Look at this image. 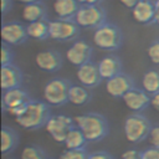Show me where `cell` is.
<instances>
[{
  "instance_id": "obj_1",
  "label": "cell",
  "mask_w": 159,
  "mask_h": 159,
  "mask_svg": "<svg viewBox=\"0 0 159 159\" xmlns=\"http://www.w3.org/2000/svg\"><path fill=\"white\" fill-rule=\"evenodd\" d=\"M51 116L52 114L48 103L43 101L30 99L25 106L24 113L15 118V122L24 129L36 130L45 127Z\"/></svg>"
},
{
  "instance_id": "obj_2",
  "label": "cell",
  "mask_w": 159,
  "mask_h": 159,
  "mask_svg": "<svg viewBox=\"0 0 159 159\" xmlns=\"http://www.w3.org/2000/svg\"><path fill=\"white\" fill-rule=\"evenodd\" d=\"M75 124L83 132L88 142H99L104 139L109 133V124L103 114L99 113H84L73 118Z\"/></svg>"
},
{
  "instance_id": "obj_3",
  "label": "cell",
  "mask_w": 159,
  "mask_h": 159,
  "mask_svg": "<svg viewBox=\"0 0 159 159\" xmlns=\"http://www.w3.org/2000/svg\"><path fill=\"white\" fill-rule=\"evenodd\" d=\"M153 125L150 120L143 116L142 113H132L129 114L123 124L124 137L129 143L138 144L145 139H148Z\"/></svg>"
},
{
  "instance_id": "obj_4",
  "label": "cell",
  "mask_w": 159,
  "mask_h": 159,
  "mask_svg": "<svg viewBox=\"0 0 159 159\" xmlns=\"http://www.w3.org/2000/svg\"><path fill=\"white\" fill-rule=\"evenodd\" d=\"M92 40L98 48L104 51H114L122 46L123 34L117 25L112 22H104L99 27L94 29Z\"/></svg>"
},
{
  "instance_id": "obj_5",
  "label": "cell",
  "mask_w": 159,
  "mask_h": 159,
  "mask_svg": "<svg viewBox=\"0 0 159 159\" xmlns=\"http://www.w3.org/2000/svg\"><path fill=\"white\" fill-rule=\"evenodd\" d=\"M71 82L66 78H52L43 87V99L50 106L60 107L68 102Z\"/></svg>"
},
{
  "instance_id": "obj_6",
  "label": "cell",
  "mask_w": 159,
  "mask_h": 159,
  "mask_svg": "<svg viewBox=\"0 0 159 159\" xmlns=\"http://www.w3.org/2000/svg\"><path fill=\"white\" fill-rule=\"evenodd\" d=\"M81 29H97L106 21V11L99 5H81L75 19Z\"/></svg>"
},
{
  "instance_id": "obj_7",
  "label": "cell",
  "mask_w": 159,
  "mask_h": 159,
  "mask_svg": "<svg viewBox=\"0 0 159 159\" xmlns=\"http://www.w3.org/2000/svg\"><path fill=\"white\" fill-rule=\"evenodd\" d=\"M81 27L75 20L56 19L50 21V39L56 41H73L80 36Z\"/></svg>"
},
{
  "instance_id": "obj_8",
  "label": "cell",
  "mask_w": 159,
  "mask_h": 159,
  "mask_svg": "<svg viewBox=\"0 0 159 159\" xmlns=\"http://www.w3.org/2000/svg\"><path fill=\"white\" fill-rule=\"evenodd\" d=\"M76 124H75L73 118L66 114H55L50 117V119L47 120L45 125V129L55 142L63 144L67 133Z\"/></svg>"
},
{
  "instance_id": "obj_9",
  "label": "cell",
  "mask_w": 159,
  "mask_h": 159,
  "mask_svg": "<svg viewBox=\"0 0 159 159\" xmlns=\"http://www.w3.org/2000/svg\"><path fill=\"white\" fill-rule=\"evenodd\" d=\"M29 39L26 26L17 21L2 22L1 25V40L10 46H19L26 42Z\"/></svg>"
},
{
  "instance_id": "obj_10",
  "label": "cell",
  "mask_w": 159,
  "mask_h": 159,
  "mask_svg": "<svg viewBox=\"0 0 159 159\" xmlns=\"http://www.w3.org/2000/svg\"><path fill=\"white\" fill-rule=\"evenodd\" d=\"M66 58L71 65L80 67L91 61L92 47L83 40H75L73 43L66 51Z\"/></svg>"
},
{
  "instance_id": "obj_11",
  "label": "cell",
  "mask_w": 159,
  "mask_h": 159,
  "mask_svg": "<svg viewBox=\"0 0 159 159\" xmlns=\"http://www.w3.org/2000/svg\"><path fill=\"white\" fill-rule=\"evenodd\" d=\"M135 86L133 78L123 72L106 81V91L113 98H122L128 91H130Z\"/></svg>"
},
{
  "instance_id": "obj_12",
  "label": "cell",
  "mask_w": 159,
  "mask_h": 159,
  "mask_svg": "<svg viewBox=\"0 0 159 159\" xmlns=\"http://www.w3.org/2000/svg\"><path fill=\"white\" fill-rule=\"evenodd\" d=\"M125 107L133 113H142L150 106V94H148L143 88H132L122 97Z\"/></svg>"
},
{
  "instance_id": "obj_13",
  "label": "cell",
  "mask_w": 159,
  "mask_h": 159,
  "mask_svg": "<svg viewBox=\"0 0 159 159\" xmlns=\"http://www.w3.org/2000/svg\"><path fill=\"white\" fill-rule=\"evenodd\" d=\"M76 76H77L80 84H83L84 87H87L89 89L99 86L102 80H103L101 73H99L98 65L92 62V61L77 67Z\"/></svg>"
},
{
  "instance_id": "obj_14",
  "label": "cell",
  "mask_w": 159,
  "mask_h": 159,
  "mask_svg": "<svg viewBox=\"0 0 159 159\" xmlns=\"http://www.w3.org/2000/svg\"><path fill=\"white\" fill-rule=\"evenodd\" d=\"M62 56L56 50H43L36 53L35 63L36 66L45 72H56L62 66Z\"/></svg>"
},
{
  "instance_id": "obj_15",
  "label": "cell",
  "mask_w": 159,
  "mask_h": 159,
  "mask_svg": "<svg viewBox=\"0 0 159 159\" xmlns=\"http://www.w3.org/2000/svg\"><path fill=\"white\" fill-rule=\"evenodd\" d=\"M30 96L21 87L2 91L1 94V108L2 112H9L12 108L21 107L30 101Z\"/></svg>"
},
{
  "instance_id": "obj_16",
  "label": "cell",
  "mask_w": 159,
  "mask_h": 159,
  "mask_svg": "<svg viewBox=\"0 0 159 159\" xmlns=\"http://www.w3.org/2000/svg\"><path fill=\"white\" fill-rule=\"evenodd\" d=\"M22 72L21 70L15 66L14 63L1 66L0 70V86L1 91L11 89V88H17L22 84Z\"/></svg>"
},
{
  "instance_id": "obj_17",
  "label": "cell",
  "mask_w": 159,
  "mask_h": 159,
  "mask_svg": "<svg viewBox=\"0 0 159 159\" xmlns=\"http://www.w3.org/2000/svg\"><path fill=\"white\" fill-rule=\"evenodd\" d=\"M154 1L152 0H140L132 9V17L135 22L140 25H149L154 22Z\"/></svg>"
},
{
  "instance_id": "obj_18",
  "label": "cell",
  "mask_w": 159,
  "mask_h": 159,
  "mask_svg": "<svg viewBox=\"0 0 159 159\" xmlns=\"http://www.w3.org/2000/svg\"><path fill=\"white\" fill-rule=\"evenodd\" d=\"M97 65H98V70H99V73H101L102 78L106 80V81L122 72V61H120V58L116 55H112V53L102 57Z\"/></svg>"
},
{
  "instance_id": "obj_19",
  "label": "cell",
  "mask_w": 159,
  "mask_h": 159,
  "mask_svg": "<svg viewBox=\"0 0 159 159\" xmlns=\"http://www.w3.org/2000/svg\"><path fill=\"white\" fill-rule=\"evenodd\" d=\"M80 6L77 0H53L52 2V9L57 19L65 20H73Z\"/></svg>"
},
{
  "instance_id": "obj_20",
  "label": "cell",
  "mask_w": 159,
  "mask_h": 159,
  "mask_svg": "<svg viewBox=\"0 0 159 159\" xmlns=\"http://www.w3.org/2000/svg\"><path fill=\"white\" fill-rule=\"evenodd\" d=\"M46 15H47V10L42 1L25 4L21 10V17L27 24L39 20H46Z\"/></svg>"
},
{
  "instance_id": "obj_21",
  "label": "cell",
  "mask_w": 159,
  "mask_h": 159,
  "mask_svg": "<svg viewBox=\"0 0 159 159\" xmlns=\"http://www.w3.org/2000/svg\"><path fill=\"white\" fill-rule=\"evenodd\" d=\"M17 144H19L17 132L9 125H2L1 128V153L2 155L14 152Z\"/></svg>"
},
{
  "instance_id": "obj_22",
  "label": "cell",
  "mask_w": 159,
  "mask_h": 159,
  "mask_svg": "<svg viewBox=\"0 0 159 159\" xmlns=\"http://www.w3.org/2000/svg\"><path fill=\"white\" fill-rule=\"evenodd\" d=\"M92 98L89 88L83 84H72L68 91V102L75 106H84Z\"/></svg>"
},
{
  "instance_id": "obj_23",
  "label": "cell",
  "mask_w": 159,
  "mask_h": 159,
  "mask_svg": "<svg viewBox=\"0 0 159 159\" xmlns=\"http://www.w3.org/2000/svg\"><path fill=\"white\" fill-rule=\"evenodd\" d=\"M87 143H88V140L84 137L83 132L77 125H75L67 133L63 145L66 149H86Z\"/></svg>"
},
{
  "instance_id": "obj_24",
  "label": "cell",
  "mask_w": 159,
  "mask_h": 159,
  "mask_svg": "<svg viewBox=\"0 0 159 159\" xmlns=\"http://www.w3.org/2000/svg\"><path fill=\"white\" fill-rule=\"evenodd\" d=\"M29 37L34 40H46L50 37V21L47 20H39L34 22H29L26 26Z\"/></svg>"
},
{
  "instance_id": "obj_25",
  "label": "cell",
  "mask_w": 159,
  "mask_h": 159,
  "mask_svg": "<svg viewBox=\"0 0 159 159\" xmlns=\"http://www.w3.org/2000/svg\"><path fill=\"white\" fill-rule=\"evenodd\" d=\"M142 88L150 96L159 93V70H148L143 75Z\"/></svg>"
},
{
  "instance_id": "obj_26",
  "label": "cell",
  "mask_w": 159,
  "mask_h": 159,
  "mask_svg": "<svg viewBox=\"0 0 159 159\" xmlns=\"http://www.w3.org/2000/svg\"><path fill=\"white\" fill-rule=\"evenodd\" d=\"M20 159H50V158L40 145L30 144L22 149Z\"/></svg>"
},
{
  "instance_id": "obj_27",
  "label": "cell",
  "mask_w": 159,
  "mask_h": 159,
  "mask_svg": "<svg viewBox=\"0 0 159 159\" xmlns=\"http://www.w3.org/2000/svg\"><path fill=\"white\" fill-rule=\"evenodd\" d=\"M88 155L86 149H65L58 159H88Z\"/></svg>"
},
{
  "instance_id": "obj_28",
  "label": "cell",
  "mask_w": 159,
  "mask_h": 159,
  "mask_svg": "<svg viewBox=\"0 0 159 159\" xmlns=\"http://www.w3.org/2000/svg\"><path fill=\"white\" fill-rule=\"evenodd\" d=\"M14 60V52L10 47V45L2 42L1 43V66H6V65H11Z\"/></svg>"
},
{
  "instance_id": "obj_29",
  "label": "cell",
  "mask_w": 159,
  "mask_h": 159,
  "mask_svg": "<svg viewBox=\"0 0 159 159\" xmlns=\"http://www.w3.org/2000/svg\"><path fill=\"white\" fill-rule=\"evenodd\" d=\"M147 55L149 57V60L159 66V39L154 40L147 48Z\"/></svg>"
},
{
  "instance_id": "obj_30",
  "label": "cell",
  "mask_w": 159,
  "mask_h": 159,
  "mask_svg": "<svg viewBox=\"0 0 159 159\" xmlns=\"http://www.w3.org/2000/svg\"><path fill=\"white\" fill-rule=\"evenodd\" d=\"M148 140H149L150 147L159 148V124L153 125V128L150 130V134L148 137Z\"/></svg>"
},
{
  "instance_id": "obj_31",
  "label": "cell",
  "mask_w": 159,
  "mask_h": 159,
  "mask_svg": "<svg viewBox=\"0 0 159 159\" xmlns=\"http://www.w3.org/2000/svg\"><path fill=\"white\" fill-rule=\"evenodd\" d=\"M142 159H159V148L155 147H149L140 152Z\"/></svg>"
},
{
  "instance_id": "obj_32",
  "label": "cell",
  "mask_w": 159,
  "mask_h": 159,
  "mask_svg": "<svg viewBox=\"0 0 159 159\" xmlns=\"http://www.w3.org/2000/svg\"><path fill=\"white\" fill-rule=\"evenodd\" d=\"M120 159H142V154L135 149H128L122 154Z\"/></svg>"
},
{
  "instance_id": "obj_33",
  "label": "cell",
  "mask_w": 159,
  "mask_h": 159,
  "mask_svg": "<svg viewBox=\"0 0 159 159\" xmlns=\"http://www.w3.org/2000/svg\"><path fill=\"white\" fill-rule=\"evenodd\" d=\"M88 159H113V157L104 150H98V152L89 153Z\"/></svg>"
},
{
  "instance_id": "obj_34",
  "label": "cell",
  "mask_w": 159,
  "mask_h": 159,
  "mask_svg": "<svg viewBox=\"0 0 159 159\" xmlns=\"http://www.w3.org/2000/svg\"><path fill=\"white\" fill-rule=\"evenodd\" d=\"M12 6V0H1V12L5 15Z\"/></svg>"
},
{
  "instance_id": "obj_35",
  "label": "cell",
  "mask_w": 159,
  "mask_h": 159,
  "mask_svg": "<svg viewBox=\"0 0 159 159\" xmlns=\"http://www.w3.org/2000/svg\"><path fill=\"white\" fill-rule=\"evenodd\" d=\"M140 0H119V2L125 7V9H133Z\"/></svg>"
},
{
  "instance_id": "obj_36",
  "label": "cell",
  "mask_w": 159,
  "mask_h": 159,
  "mask_svg": "<svg viewBox=\"0 0 159 159\" xmlns=\"http://www.w3.org/2000/svg\"><path fill=\"white\" fill-rule=\"evenodd\" d=\"M150 106L153 108H155L157 111H159V93L150 96Z\"/></svg>"
},
{
  "instance_id": "obj_37",
  "label": "cell",
  "mask_w": 159,
  "mask_h": 159,
  "mask_svg": "<svg viewBox=\"0 0 159 159\" xmlns=\"http://www.w3.org/2000/svg\"><path fill=\"white\" fill-rule=\"evenodd\" d=\"M102 0H77L80 5H98Z\"/></svg>"
},
{
  "instance_id": "obj_38",
  "label": "cell",
  "mask_w": 159,
  "mask_h": 159,
  "mask_svg": "<svg viewBox=\"0 0 159 159\" xmlns=\"http://www.w3.org/2000/svg\"><path fill=\"white\" fill-rule=\"evenodd\" d=\"M154 7H155V14H154V24L159 25V0L154 1Z\"/></svg>"
},
{
  "instance_id": "obj_39",
  "label": "cell",
  "mask_w": 159,
  "mask_h": 159,
  "mask_svg": "<svg viewBox=\"0 0 159 159\" xmlns=\"http://www.w3.org/2000/svg\"><path fill=\"white\" fill-rule=\"evenodd\" d=\"M16 1L22 2L25 5V4H30V2H35V1H41V0H16Z\"/></svg>"
}]
</instances>
